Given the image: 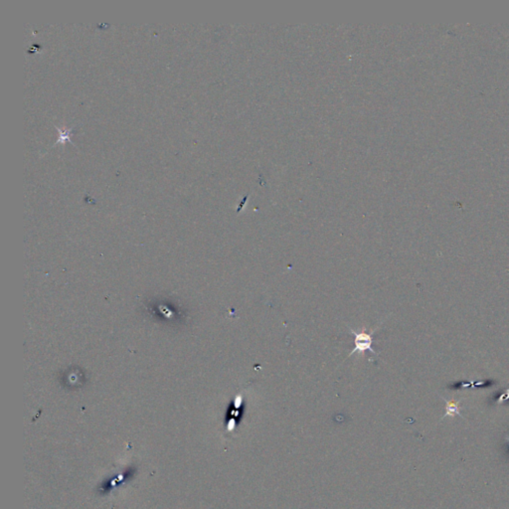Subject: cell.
<instances>
[{
	"mask_svg": "<svg viewBox=\"0 0 509 509\" xmlns=\"http://www.w3.org/2000/svg\"><path fill=\"white\" fill-rule=\"evenodd\" d=\"M350 332L354 336V341H353L354 348L350 352L349 356H351V355H353L354 353H357V352L363 354V353H365V351H371L373 354L377 355V353L372 348V343L374 341L373 333L375 332V330H373L371 333H368V332H365V331L357 332V331L351 329Z\"/></svg>",
	"mask_w": 509,
	"mask_h": 509,
	"instance_id": "obj_1",
	"label": "cell"
},
{
	"mask_svg": "<svg viewBox=\"0 0 509 509\" xmlns=\"http://www.w3.org/2000/svg\"><path fill=\"white\" fill-rule=\"evenodd\" d=\"M456 414L461 416V413L459 411V402L452 400V401H446V416H455Z\"/></svg>",
	"mask_w": 509,
	"mask_h": 509,
	"instance_id": "obj_2",
	"label": "cell"
},
{
	"mask_svg": "<svg viewBox=\"0 0 509 509\" xmlns=\"http://www.w3.org/2000/svg\"><path fill=\"white\" fill-rule=\"evenodd\" d=\"M58 129H59V130H60V132H61V139H60L57 143H59V142H63V143H64V142H65V141H67V140H69V141H70V135L73 133V129H72V128H70V129H65L64 131H63L61 128H59V127H58Z\"/></svg>",
	"mask_w": 509,
	"mask_h": 509,
	"instance_id": "obj_3",
	"label": "cell"
}]
</instances>
